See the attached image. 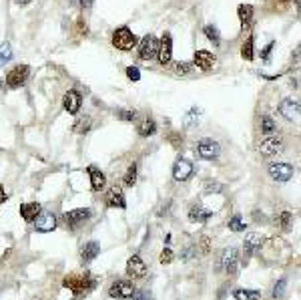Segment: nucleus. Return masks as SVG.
<instances>
[{"label": "nucleus", "instance_id": "nucleus-19", "mask_svg": "<svg viewBox=\"0 0 301 300\" xmlns=\"http://www.w3.org/2000/svg\"><path fill=\"white\" fill-rule=\"evenodd\" d=\"M189 222H193V224H205V222H209L211 220V216H213V212H209V210H205L201 204L197 206H193L191 210H189Z\"/></svg>", "mask_w": 301, "mask_h": 300}, {"label": "nucleus", "instance_id": "nucleus-38", "mask_svg": "<svg viewBox=\"0 0 301 300\" xmlns=\"http://www.w3.org/2000/svg\"><path fill=\"white\" fill-rule=\"evenodd\" d=\"M173 262V250L171 248H165L161 252V264H171Z\"/></svg>", "mask_w": 301, "mask_h": 300}, {"label": "nucleus", "instance_id": "nucleus-18", "mask_svg": "<svg viewBox=\"0 0 301 300\" xmlns=\"http://www.w3.org/2000/svg\"><path fill=\"white\" fill-rule=\"evenodd\" d=\"M81 103H83V97H81V93H79V91H68V93L64 95V99H62V105H64V109H66L70 115L79 113V109H81Z\"/></svg>", "mask_w": 301, "mask_h": 300}, {"label": "nucleus", "instance_id": "nucleus-30", "mask_svg": "<svg viewBox=\"0 0 301 300\" xmlns=\"http://www.w3.org/2000/svg\"><path fill=\"white\" fill-rule=\"evenodd\" d=\"M205 35H207V39L217 47L219 43H221V35H219V28L217 26H213V24H207L205 26Z\"/></svg>", "mask_w": 301, "mask_h": 300}, {"label": "nucleus", "instance_id": "nucleus-16", "mask_svg": "<svg viewBox=\"0 0 301 300\" xmlns=\"http://www.w3.org/2000/svg\"><path fill=\"white\" fill-rule=\"evenodd\" d=\"M106 206H108V208H121V210L127 208V199H125L123 187L112 185V187L108 189V193H106Z\"/></svg>", "mask_w": 301, "mask_h": 300}, {"label": "nucleus", "instance_id": "nucleus-20", "mask_svg": "<svg viewBox=\"0 0 301 300\" xmlns=\"http://www.w3.org/2000/svg\"><path fill=\"white\" fill-rule=\"evenodd\" d=\"M87 172H89V176H91V187H93V191H100V189H104V185H106V178H104V174L100 172L97 165H89L87 168Z\"/></svg>", "mask_w": 301, "mask_h": 300}, {"label": "nucleus", "instance_id": "nucleus-36", "mask_svg": "<svg viewBox=\"0 0 301 300\" xmlns=\"http://www.w3.org/2000/svg\"><path fill=\"white\" fill-rule=\"evenodd\" d=\"M193 71V64H189V62H177L175 64V73L177 75H189Z\"/></svg>", "mask_w": 301, "mask_h": 300}, {"label": "nucleus", "instance_id": "nucleus-44", "mask_svg": "<svg viewBox=\"0 0 301 300\" xmlns=\"http://www.w3.org/2000/svg\"><path fill=\"white\" fill-rule=\"evenodd\" d=\"M171 143H173L175 147H181V145H183V137H179L177 133H173V135H171Z\"/></svg>", "mask_w": 301, "mask_h": 300}, {"label": "nucleus", "instance_id": "nucleus-37", "mask_svg": "<svg viewBox=\"0 0 301 300\" xmlns=\"http://www.w3.org/2000/svg\"><path fill=\"white\" fill-rule=\"evenodd\" d=\"M223 189V185L219 181H207L205 183V193H219Z\"/></svg>", "mask_w": 301, "mask_h": 300}, {"label": "nucleus", "instance_id": "nucleus-23", "mask_svg": "<svg viewBox=\"0 0 301 300\" xmlns=\"http://www.w3.org/2000/svg\"><path fill=\"white\" fill-rule=\"evenodd\" d=\"M195 64L199 66L201 71H209L215 64V55L209 53V51H197L195 53Z\"/></svg>", "mask_w": 301, "mask_h": 300}, {"label": "nucleus", "instance_id": "nucleus-43", "mask_svg": "<svg viewBox=\"0 0 301 300\" xmlns=\"http://www.w3.org/2000/svg\"><path fill=\"white\" fill-rule=\"evenodd\" d=\"M119 115H121V119H125V121H133L135 117H137V113H135V111H121Z\"/></svg>", "mask_w": 301, "mask_h": 300}, {"label": "nucleus", "instance_id": "nucleus-8", "mask_svg": "<svg viewBox=\"0 0 301 300\" xmlns=\"http://www.w3.org/2000/svg\"><path fill=\"white\" fill-rule=\"evenodd\" d=\"M281 149H283V141H281V137H275V135H269L267 139H263L259 143V153L263 157H273V155L281 153Z\"/></svg>", "mask_w": 301, "mask_h": 300}, {"label": "nucleus", "instance_id": "nucleus-40", "mask_svg": "<svg viewBox=\"0 0 301 300\" xmlns=\"http://www.w3.org/2000/svg\"><path fill=\"white\" fill-rule=\"evenodd\" d=\"M127 77H129L131 81H139V79H141V73H139L137 66H129V69H127Z\"/></svg>", "mask_w": 301, "mask_h": 300}, {"label": "nucleus", "instance_id": "nucleus-50", "mask_svg": "<svg viewBox=\"0 0 301 300\" xmlns=\"http://www.w3.org/2000/svg\"><path fill=\"white\" fill-rule=\"evenodd\" d=\"M279 2H281V4H287V2H289V0H279Z\"/></svg>", "mask_w": 301, "mask_h": 300}, {"label": "nucleus", "instance_id": "nucleus-14", "mask_svg": "<svg viewBox=\"0 0 301 300\" xmlns=\"http://www.w3.org/2000/svg\"><path fill=\"white\" fill-rule=\"evenodd\" d=\"M56 228V216L52 212H45V214H39V218L34 220V230L41 232V234H49Z\"/></svg>", "mask_w": 301, "mask_h": 300}, {"label": "nucleus", "instance_id": "nucleus-2", "mask_svg": "<svg viewBox=\"0 0 301 300\" xmlns=\"http://www.w3.org/2000/svg\"><path fill=\"white\" fill-rule=\"evenodd\" d=\"M93 218V210L91 208H77L64 214V224L68 226V230L77 232L81 226H85L89 220Z\"/></svg>", "mask_w": 301, "mask_h": 300}, {"label": "nucleus", "instance_id": "nucleus-5", "mask_svg": "<svg viewBox=\"0 0 301 300\" xmlns=\"http://www.w3.org/2000/svg\"><path fill=\"white\" fill-rule=\"evenodd\" d=\"M135 294V286L129 280H115L108 288V296L115 300H129Z\"/></svg>", "mask_w": 301, "mask_h": 300}, {"label": "nucleus", "instance_id": "nucleus-49", "mask_svg": "<svg viewBox=\"0 0 301 300\" xmlns=\"http://www.w3.org/2000/svg\"><path fill=\"white\" fill-rule=\"evenodd\" d=\"M14 2H16V4H20V6H24V4H30L32 0H14Z\"/></svg>", "mask_w": 301, "mask_h": 300}, {"label": "nucleus", "instance_id": "nucleus-45", "mask_svg": "<svg viewBox=\"0 0 301 300\" xmlns=\"http://www.w3.org/2000/svg\"><path fill=\"white\" fill-rule=\"evenodd\" d=\"M273 47H275V43H269V45L263 49V60H269V53H271Z\"/></svg>", "mask_w": 301, "mask_h": 300}, {"label": "nucleus", "instance_id": "nucleus-34", "mask_svg": "<svg viewBox=\"0 0 301 300\" xmlns=\"http://www.w3.org/2000/svg\"><path fill=\"white\" fill-rule=\"evenodd\" d=\"M10 59H12V47H10V43H2L0 45V64L8 62Z\"/></svg>", "mask_w": 301, "mask_h": 300}, {"label": "nucleus", "instance_id": "nucleus-7", "mask_svg": "<svg viewBox=\"0 0 301 300\" xmlns=\"http://www.w3.org/2000/svg\"><path fill=\"white\" fill-rule=\"evenodd\" d=\"M239 266V250L237 248H225V252L221 254V268L225 270V274L233 276L237 272Z\"/></svg>", "mask_w": 301, "mask_h": 300}, {"label": "nucleus", "instance_id": "nucleus-41", "mask_svg": "<svg viewBox=\"0 0 301 300\" xmlns=\"http://www.w3.org/2000/svg\"><path fill=\"white\" fill-rule=\"evenodd\" d=\"M131 300H150V294L145 290H135V294L131 296Z\"/></svg>", "mask_w": 301, "mask_h": 300}, {"label": "nucleus", "instance_id": "nucleus-32", "mask_svg": "<svg viewBox=\"0 0 301 300\" xmlns=\"http://www.w3.org/2000/svg\"><path fill=\"white\" fill-rule=\"evenodd\" d=\"M125 185L127 187H133L135 185V181H137V163H131L129 165V170H127V174H125Z\"/></svg>", "mask_w": 301, "mask_h": 300}, {"label": "nucleus", "instance_id": "nucleus-26", "mask_svg": "<svg viewBox=\"0 0 301 300\" xmlns=\"http://www.w3.org/2000/svg\"><path fill=\"white\" fill-rule=\"evenodd\" d=\"M237 12H239L241 26H243V28H245V26H249L251 20H253V6H249V4H241Z\"/></svg>", "mask_w": 301, "mask_h": 300}, {"label": "nucleus", "instance_id": "nucleus-17", "mask_svg": "<svg viewBox=\"0 0 301 300\" xmlns=\"http://www.w3.org/2000/svg\"><path fill=\"white\" fill-rule=\"evenodd\" d=\"M279 113L287 121H297L299 119V103L293 99H283L279 103Z\"/></svg>", "mask_w": 301, "mask_h": 300}, {"label": "nucleus", "instance_id": "nucleus-28", "mask_svg": "<svg viewBox=\"0 0 301 300\" xmlns=\"http://www.w3.org/2000/svg\"><path fill=\"white\" fill-rule=\"evenodd\" d=\"M229 230L231 232H245V228H247V224H245V220L239 216V214H235V216H231V220H229Z\"/></svg>", "mask_w": 301, "mask_h": 300}, {"label": "nucleus", "instance_id": "nucleus-27", "mask_svg": "<svg viewBox=\"0 0 301 300\" xmlns=\"http://www.w3.org/2000/svg\"><path fill=\"white\" fill-rule=\"evenodd\" d=\"M155 131H157V123H155V119H150V117H147V119L139 125V135L141 137H150V135H155Z\"/></svg>", "mask_w": 301, "mask_h": 300}, {"label": "nucleus", "instance_id": "nucleus-6", "mask_svg": "<svg viewBox=\"0 0 301 300\" xmlns=\"http://www.w3.org/2000/svg\"><path fill=\"white\" fill-rule=\"evenodd\" d=\"M28 73H30V66L28 64H16L12 71H8L6 75V85L16 89V87H22L24 81L28 79Z\"/></svg>", "mask_w": 301, "mask_h": 300}, {"label": "nucleus", "instance_id": "nucleus-47", "mask_svg": "<svg viewBox=\"0 0 301 300\" xmlns=\"http://www.w3.org/2000/svg\"><path fill=\"white\" fill-rule=\"evenodd\" d=\"M4 202H6V191H4V187L0 185V206H2Z\"/></svg>", "mask_w": 301, "mask_h": 300}, {"label": "nucleus", "instance_id": "nucleus-31", "mask_svg": "<svg viewBox=\"0 0 301 300\" xmlns=\"http://www.w3.org/2000/svg\"><path fill=\"white\" fill-rule=\"evenodd\" d=\"M285 288H287V278H279V280L275 282V286H273L271 296H273L275 300H279L283 294H285Z\"/></svg>", "mask_w": 301, "mask_h": 300}, {"label": "nucleus", "instance_id": "nucleus-51", "mask_svg": "<svg viewBox=\"0 0 301 300\" xmlns=\"http://www.w3.org/2000/svg\"><path fill=\"white\" fill-rule=\"evenodd\" d=\"M0 89H2V81H0Z\"/></svg>", "mask_w": 301, "mask_h": 300}, {"label": "nucleus", "instance_id": "nucleus-24", "mask_svg": "<svg viewBox=\"0 0 301 300\" xmlns=\"http://www.w3.org/2000/svg\"><path fill=\"white\" fill-rule=\"evenodd\" d=\"M275 224L279 226V230L281 232H289V228H291V224H293V214L291 212H281L277 218H275Z\"/></svg>", "mask_w": 301, "mask_h": 300}, {"label": "nucleus", "instance_id": "nucleus-1", "mask_svg": "<svg viewBox=\"0 0 301 300\" xmlns=\"http://www.w3.org/2000/svg\"><path fill=\"white\" fill-rule=\"evenodd\" d=\"M62 284H64V288H68L77 298H81V296H87L89 292L95 290L97 278H95L93 274H89V272H85V274H68V276H64Z\"/></svg>", "mask_w": 301, "mask_h": 300}, {"label": "nucleus", "instance_id": "nucleus-13", "mask_svg": "<svg viewBox=\"0 0 301 300\" xmlns=\"http://www.w3.org/2000/svg\"><path fill=\"white\" fill-rule=\"evenodd\" d=\"M171 57H173V39L169 32L163 35V41L159 43V51H157V59L161 64H169L171 62Z\"/></svg>", "mask_w": 301, "mask_h": 300}, {"label": "nucleus", "instance_id": "nucleus-39", "mask_svg": "<svg viewBox=\"0 0 301 300\" xmlns=\"http://www.w3.org/2000/svg\"><path fill=\"white\" fill-rule=\"evenodd\" d=\"M197 248H199L201 254H209V250H211V240L203 236V238L199 240V246H197Z\"/></svg>", "mask_w": 301, "mask_h": 300}, {"label": "nucleus", "instance_id": "nucleus-10", "mask_svg": "<svg viewBox=\"0 0 301 300\" xmlns=\"http://www.w3.org/2000/svg\"><path fill=\"white\" fill-rule=\"evenodd\" d=\"M193 172H195L193 163H191L189 159H185V157H179V159L175 161V168H173V178L177 181H187V180H191Z\"/></svg>", "mask_w": 301, "mask_h": 300}, {"label": "nucleus", "instance_id": "nucleus-22", "mask_svg": "<svg viewBox=\"0 0 301 300\" xmlns=\"http://www.w3.org/2000/svg\"><path fill=\"white\" fill-rule=\"evenodd\" d=\"M41 214V204L32 202V204H20V216L24 222H34L36 216Z\"/></svg>", "mask_w": 301, "mask_h": 300}, {"label": "nucleus", "instance_id": "nucleus-33", "mask_svg": "<svg viewBox=\"0 0 301 300\" xmlns=\"http://www.w3.org/2000/svg\"><path fill=\"white\" fill-rule=\"evenodd\" d=\"M241 57L245 60H251L255 57V53H253V39H245V43H243V47H241Z\"/></svg>", "mask_w": 301, "mask_h": 300}, {"label": "nucleus", "instance_id": "nucleus-4", "mask_svg": "<svg viewBox=\"0 0 301 300\" xmlns=\"http://www.w3.org/2000/svg\"><path fill=\"white\" fill-rule=\"evenodd\" d=\"M197 153H199L201 159H207V161H213L219 157L221 153V145L217 141H213L211 137H203L199 143H197Z\"/></svg>", "mask_w": 301, "mask_h": 300}, {"label": "nucleus", "instance_id": "nucleus-29", "mask_svg": "<svg viewBox=\"0 0 301 300\" xmlns=\"http://www.w3.org/2000/svg\"><path fill=\"white\" fill-rule=\"evenodd\" d=\"M277 131V123L271 119L269 115H265V117H261V133L263 135H273Z\"/></svg>", "mask_w": 301, "mask_h": 300}, {"label": "nucleus", "instance_id": "nucleus-12", "mask_svg": "<svg viewBox=\"0 0 301 300\" xmlns=\"http://www.w3.org/2000/svg\"><path fill=\"white\" fill-rule=\"evenodd\" d=\"M127 276L129 278H145L147 276V264L143 262L141 256H131L127 262Z\"/></svg>", "mask_w": 301, "mask_h": 300}, {"label": "nucleus", "instance_id": "nucleus-21", "mask_svg": "<svg viewBox=\"0 0 301 300\" xmlns=\"http://www.w3.org/2000/svg\"><path fill=\"white\" fill-rule=\"evenodd\" d=\"M99 254H100V246H99V242H95V240L87 242V244L83 246V250H81V258H83L85 264L93 262Z\"/></svg>", "mask_w": 301, "mask_h": 300}, {"label": "nucleus", "instance_id": "nucleus-48", "mask_svg": "<svg viewBox=\"0 0 301 300\" xmlns=\"http://www.w3.org/2000/svg\"><path fill=\"white\" fill-rule=\"evenodd\" d=\"M81 6L83 8H89V6H93V0H81Z\"/></svg>", "mask_w": 301, "mask_h": 300}, {"label": "nucleus", "instance_id": "nucleus-35", "mask_svg": "<svg viewBox=\"0 0 301 300\" xmlns=\"http://www.w3.org/2000/svg\"><path fill=\"white\" fill-rule=\"evenodd\" d=\"M89 129H91V117H81V119L77 121V125H74V131H77V133H83V135H85Z\"/></svg>", "mask_w": 301, "mask_h": 300}, {"label": "nucleus", "instance_id": "nucleus-46", "mask_svg": "<svg viewBox=\"0 0 301 300\" xmlns=\"http://www.w3.org/2000/svg\"><path fill=\"white\" fill-rule=\"evenodd\" d=\"M253 220H255L257 224H259V222L263 224V222H265V216H263V212H253Z\"/></svg>", "mask_w": 301, "mask_h": 300}, {"label": "nucleus", "instance_id": "nucleus-11", "mask_svg": "<svg viewBox=\"0 0 301 300\" xmlns=\"http://www.w3.org/2000/svg\"><path fill=\"white\" fill-rule=\"evenodd\" d=\"M157 51H159V41L153 37V35H147L143 41H141V47H139V59L141 60H150L157 57Z\"/></svg>", "mask_w": 301, "mask_h": 300}, {"label": "nucleus", "instance_id": "nucleus-15", "mask_svg": "<svg viewBox=\"0 0 301 300\" xmlns=\"http://www.w3.org/2000/svg\"><path fill=\"white\" fill-rule=\"evenodd\" d=\"M243 248H245V262H247L255 252H261V248H263V238H261L257 232H249V234L245 236Z\"/></svg>", "mask_w": 301, "mask_h": 300}, {"label": "nucleus", "instance_id": "nucleus-25", "mask_svg": "<svg viewBox=\"0 0 301 300\" xmlns=\"http://www.w3.org/2000/svg\"><path fill=\"white\" fill-rule=\"evenodd\" d=\"M235 300H259L261 298V292L259 290H251V288H237L233 292Z\"/></svg>", "mask_w": 301, "mask_h": 300}, {"label": "nucleus", "instance_id": "nucleus-3", "mask_svg": "<svg viewBox=\"0 0 301 300\" xmlns=\"http://www.w3.org/2000/svg\"><path fill=\"white\" fill-rule=\"evenodd\" d=\"M112 45L119 49V51H131L135 45H137V37L133 35L131 28L127 26H121L112 32Z\"/></svg>", "mask_w": 301, "mask_h": 300}, {"label": "nucleus", "instance_id": "nucleus-9", "mask_svg": "<svg viewBox=\"0 0 301 300\" xmlns=\"http://www.w3.org/2000/svg\"><path fill=\"white\" fill-rule=\"evenodd\" d=\"M293 174H295V168L289 165V163H271L269 165V176L275 181H279V183L289 181L293 178Z\"/></svg>", "mask_w": 301, "mask_h": 300}, {"label": "nucleus", "instance_id": "nucleus-42", "mask_svg": "<svg viewBox=\"0 0 301 300\" xmlns=\"http://www.w3.org/2000/svg\"><path fill=\"white\" fill-rule=\"evenodd\" d=\"M77 35H79V37L87 35V24H85V20H83V18H79V20H77Z\"/></svg>", "mask_w": 301, "mask_h": 300}]
</instances>
